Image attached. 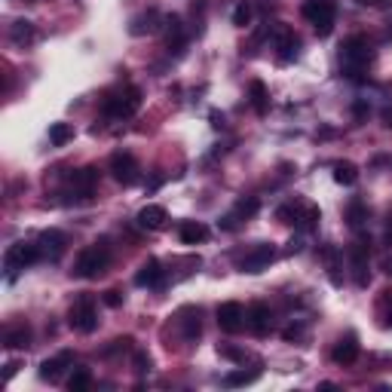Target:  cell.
I'll list each match as a JSON object with an SVG mask.
<instances>
[{
	"label": "cell",
	"mask_w": 392,
	"mask_h": 392,
	"mask_svg": "<svg viewBox=\"0 0 392 392\" xmlns=\"http://www.w3.org/2000/svg\"><path fill=\"white\" fill-rule=\"evenodd\" d=\"M162 282V270H160V261H153V257H147V261L138 267L135 273V285L138 288H153Z\"/></svg>",
	"instance_id": "cell-21"
},
{
	"label": "cell",
	"mask_w": 392,
	"mask_h": 392,
	"mask_svg": "<svg viewBox=\"0 0 392 392\" xmlns=\"http://www.w3.org/2000/svg\"><path fill=\"white\" fill-rule=\"evenodd\" d=\"M34 37H37V31H34L31 22L19 19V22H12L10 25V40L16 43V46H28V43H34Z\"/></svg>",
	"instance_id": "cell-25"
},
{
	"label": "cell",
	"mask_w": 392,
	"mask_h": 392,
	"mask_svg": "<svg viewBox=\"0 0 392 392\" xmlns=\"http://www.w3.org/2000/svg\"><path fill=\"white\" fill-rule=\"evenodd\" d=\"M178 325H181V337L187 343H196V337L203 334V322H199V307H184L178 313Z\"/></svg>",
	"instance_id": "cell-19"
},
{
	"label": "cell",
	"mask_w": 392,
	"mask_h": 392,
	"mask_svg": "<svg viewBox=\"0 0 392 392\" xmlns=\"http://www.w3.org/2000/svg\"><path fill=\"white\" fill-rule=\"evenodd\" d=\"M68 325L74 331H80V334H92L95 328H99V309H95V300L92 298H77L68 313Z\"/></svg>",
	"instance_id": "cell-6"
},
{
	"label": "cell",
	"mask_w": 392,
	"mask_h": 392,
	"mask_svg": "<svg viewBox=\"0 0 392 392\" xmlns=\"http://www.w3.org/2000/svg\"><path fill=\"white\" fill-rule=\"evenodd\" d=\"M383 120H386V126H392V110H386V114H383Z\"/></svg>",
	"instance_id": "cell-43"
},
{
	"label": "cell",
	"mask_w": 392,
	"mask_h": 392,
	"mask_svg": "<svg viewBox=\"0 0 392 392\" xmlns=\"http://www.w3.org/2000/svg\"><path fill=\"white\" fill-rule=\"evenodd\" d=\"M257 380V371H233L224 377V386H248Z\"/></svg>",
	"instance_id": "cell-33"
},
{
	"label": "cell",
	"mask_w": 392,
	"mask_h": 392,
	"mask_svg": "<svg viewBox=\"0 0 392 392\" xmlns=\"http://www.w3.org/2000/svg\"><path fill=\"white\" fill-rule=\"evenodd\" d=\"M380 325L383 328H392V288L380 294Z\"/></svg>",
	"instance_id": "cell-34"
},
{
	"label": "cell",
	"mask_w": 392,
	"mask_h": 392,
	"mask_svg": "<svg viewBox=\"0 0 392 392\" xmlns=\"http://www.w3.org/2000/svg\"><path fill=\"white\" fill-rule=\"evenodd\" d=\"M178 236L184 246H196V242H205L209 239V227L203 224V221H184L178 227Z\"/></svg>",
	"instance_id": "cell-24"
},
{
	"label": "cell",
	"mask_w": 392,
	"mask_h": 392,
	"mask_svg": "<svg viewBox=\"0 0 392 392\" xmlns=\"http://www.w3.org/2000/svg\"><path fill=\"white\" fill-rule=\"evenodd\" d=\"M246 325H248L251 331H255L257 337L270 334L273 313H270V307H267V303H251V307H248V313H246Z\"/></svg>",
	"instance_id": "cell-15"
},
{
	"label": "cell",
	"mask_w": 392,
	"mask_h": 392,
	"mask_svg": "<svg viewBox=\"0 0 392 392\" xmlns=\"http://www.w3.org/2000/svg\"><path fill=\"white\" fill-rule=\"evenodd\" d=\"M371 43L365 40L361 34H352L343 40V46H340V68L350 80H361V74L368 71V65H371Z\"/></svg>",
	"instance_id": "cell-1"
},
{
	"label": "cell",
	"mask_w": 392,
	"mask_h": 392,
	"mask_svg": "<svg viewBox=\"0 0 392 392\" xmlns=\"http://www.w3.org/2000/svg\"><path fill=\"white\" fill-rule=\"evenodd\" d=\"M352 114H356L359 120H365V117H368V105H365V101H356V108H352Z\"/></svg>",
	"instance_id": "cell-39"
},
{
	"label": "cell",
	"mask_w": 392,
	"mask_h": 392,
	"mask_svg": "<svg viewBox=\"0 0 392 392\" xmlns=\"http://www.w3.org/2000/svg\"><path fill=\"white\" fill-rule=\"evenodd\" d=\"M108 264H110V242L99 239V242H92V246H86L83 251H80L77 264H74V276L95 279L108 270Z\"/></svg>",
	"instance_id": "cell-2"
},
{
	"label": "cell",
	"mask_w": 392,
	"mask_h": 392,
	"mask_svg": "<svg viewBox=\"0 0 392 392\" xmlns=\"http://www.w3.org/2000/svg\"><path fill=\"white\" fill-rule=\"evenodd\" d=\"M303 19L316 28L319 37H328L331 31H334L337 0H307V3H303Z\"/></svg>",
	"instance_id": "cell-4"
},
{
	"label": "cell",
	"mask_w": 392,
	"mask_h": 392,
	"mask_svg": "<svg viewBox=\"0 0 392 392\" xmlns=\"http://www.w3.org/2000/svg\"><path fill=\"white\" fill-rule=\"evenodd\" d=\"M16 368H19V365H16V361H10V365H6V380H10V377H12V374H16Z\"/></svg>",
	"instance_id": "cell-42"
},
{
	"label": "cell",
	"mask_w": 392,
	"mask_h": 392,
	"mask_svg": "<svg viewBox=\"0 0 392 392\" xmlns=\"http://www.w3.org/2000/svg\"><path fill=\"white\" fill-rule=\"evenodd\" d=\"M356 3H361V6H383L386 0H356Z\"/></svg>",
	"instance_id": "cell-41"
},
{
	"label": "cell",
	"mask_w": 392,
	"mask_h": 392,
	"mask_svg": "<svg viewBox=\"0 0 392 392\" xmlns=\"http://www.w3.org/2000/svg\"><path fill=\"white\" fill-rule=\"evenodd\" d=\"M40 257H43L40 246H31V242H16V246L6 248V255H3V267H6V273H10V276H16L19 270L31 267V264H37Z\"/></svg>",
	"instance_id": "cell-7"
},
{
	"label": "cell",
	"mask_w": 392,
	"mask_h": 392,
	"mask_svg": "<svg viewBox=\"0 0 392 392\" xmlns=\"http://www.w3.org/2000/svg\"><path fill=\"white\" fill-rule=\"evenodd\" d=\"M273 46H276L279 62L288 65V62H294L298 53H300V37L294 34L288 25H273Z\"/></svg>",
	"instance_id": "cell-9"
},
{
	"label": "cell",
	"mask_w": 392,
	"mask_h": 392,
	"mask_svg": "<svg viewBox=\"0 0 392 392\" xmlns=\"http://www.w3.org/2000/svg\"><path fill=\"white\" fill-rule=\"evenodd\" d=\"M68 368H74V352H58L56 359H46L40 365V380H49V383L62 380V374Z\"/></svg>",
	"instance_id": "cell-18"
},
{
	"label": "cell",
	"mask_w": 392,
	"mask_h": 392,
	"mask_svg": "<svg viewBox=\"0 0 392 392\" xmlns=\"http://www.w3.org/2000/svg\"><path fill=\"white\" fill-rule=\"evenodd\" d=\"M218 325L221 331H227V334H239L242 328H246V307L236 300H227L218 307Z\"/></svg>",
	"instance_id": "cell-11"
},
{
	"label": "cell",
	"mask_w": 392,
	"mask_h": 392,
	"mask_svg": "<svg viewBox=\"0 0 392 392\" xmlns=\"http://www.w3.org/2000/svg\"><path fill=\"white\" fill-rule=\"evenodd\" d=\"M71 194L77 199H90L95 194V184H99V169L95 166H86V169H77L71 175Z\"/></svg>",
	"instance_id": "cell-13"
},
{
	"label": "cell",
	"mask_w": 392,
	"mask_h": 392,
	"mask_svg": "<svg viewBox=\"0 0 392 392\" xmlns=\"http://www.w3.org/2000/svg\"><path fill=\"white\" fill-rule=\"evenodd\" d=\"M162 25H166V19L160 16V10H147V12H138V16L129 22V34H135V37L157 34Z\"/></svg>",
	"instance_id": "cell-14"
},
{
	"label": "cell",
	"mask_w": 392,
	"mask_h": 392,
	"mask_svg": "<svg viewBox=\"0 0 392 392\" xmlns=\"http://www.w3.org/2000/svg\"><path fill=\"white\" fill-rule=\"evenodd\" d=\"M251 19H255V6H251V0H239L233 10V25L236 28H248Z\"/></svg>",
	"instance_id": "cell-30"
},
{
	"label": "cell",
	"mask_w": 392,
	"mask_h": 392,
	"mask_svg": "<svg viewBox=\"0 0 392 392\" xmlns=\"http://www.w3.org/2000/svg\"><path fill=\"white\" fill-rule=\"evenodd\" d=\"M3 346L6 350H28V346H31V328H28V325H12V328H6Z\"/></svg>",
	"instance_id": "cell-23"
},
{
	"label": "cell",
	"mask_w": 392,
	"mask_h": 392,
	"mask_svg": "<svg viewBox=\"0 0 392 392\" xmlns=\"http://www.w3.org/2000/svg\"><path fill=\"white\" fill-rule=\"evenodd\" d=\"M162 34H166V49L169 53H181L184 43H187V31H184L181 16H169L166 25H162Z\"/></svg>",
	"instance_id": "cell-17"
},
{
	"label": "cell",
	"mask_w": 392,
	"mask_h": 392,
	"mask_svg": "<svg viewBox=\"0 0 392 392\" xmlns=\"http://www.w3.org/2000/svg\"><path fill=\"white\" fill-rule=\"evenodd\" d=\"M322 257L325 264H328V279L331 285H343V276H340V251L334 246H325L322 248Z\"/></svg>",
	"instance_id": "cell-27"
},
{
	"label": "cell",
	"mask_w": 392,
	"mask_h": 392,
	"mask_svg": "<svg viewBox=\"0 0 392 392\" xmlns=\"http://www.w3.org/2000/svg\"><path fill=\"white\" fill-rule=\"evenodd\" d=\"M383 267H386V273H392V257H386V261H383Z\"/></svg>",
	"instance_id": "cell-44"
},
{
	"label": "cell",
	"mask_w": 392,
	"mask_h": 392,
	"mask_svg": "<svg viewBox=\"0 0 392 392\" xmlns=\"http://www.w3.org/2000/svg\"><path fill=\"white\" fill-rule=\"evenodd\" d=\"M92 386V374L86 371V368H77V371L71 374V380H68V389L71 392H83V389H90Z\"/></svg>",
	"instance_id": "cell-32"
},
{
	"label": "cell",
	"mask_w": 392,
	"mask_h": 392,
	"mask_svg": "<svg viewBox=\"0 0 392 392\" xmlns=\"http://www.w3.org/2000/svg\"><path fill=\"white\" fill-rule=\"evenodd\" d=\"M346 257H350L352 282H356L359 288H368V282H371V267H368V239L352 242L350 251H346Z\"/></svg>",
	"instance_id": "cell-8"
},
{
	"label": "cell",
	"mask_w": 392,
	"mask_h": 392,
	"mask_svg": "<svg viewBox=\"0 0 392 392\" xmlns=\"http://www.w3.org/2000/svg\"><path fill=\"white\" fill-rule=\"evenodd\" d=\"M105 303H108V307H120V303H123V294H120V291H108V294H105Z\"/></svg>",
	"instance_id": "cell-38"
},
{
	"label": "cell",
	"mask_w": 392,
	"mask_h": 392,
	"mask_svg": "<svg viewBox=\"0 0 392 392\" xmlns=\"http://www.w3.org/2000/svg\"><path fill=\"white\" fill-rule=\"evenodd\" d=\"M138 224H142L144 230H162V227L169 224V212L162 209V205H144V209L138 212Z\"/></svg>",
	"instance_id": "cell-20"
},
{
	"label": "cell",
	"mask_w": 392,
	"mask_h": 392,
	"mask_svg": "<svg viewBox=\"0 0 392 392\" xmlns=\"http://www.w3.org/2000/svg\"><path fill=\"white\" fill-rule=\"evenodd\" d=\"M135 371H138V374H147V371H151V356H147V352H135Z\"/></svg>",
	"instance_id": "cell-36"
},
{
	"label": "cell",
	"mask_w": 392,
	"mask_h": 392,
	"mask_svg": "<svg viewBox=\"0 0 392 392\" xmlns=\"http://www.w3.org/2000/svg\"><path fill=\"white\" fill-rule=\"evenodd\" d=\"M257 209H261V203H257V199L255 196H248V199H239V203H236V214H239V218L242 221H246V218H251V214H257Z\"/></svg>",
	"instance_id": "cell-35"
},
{
	"label": "cell",
	"mask_w": 392,
	"mask_h": 392,
	"mask_svg": "<svg viewBox=\"0 0 392 392\" xmlns=\"http://www.w3.org/2000/svg\"><path fill=\"white\" fill-rule=\"evenodd\" d=\"M74 138V126L71 123H53L49 126V142L56 147H65Z\"/></svg>",
	"instance_id": "cell-29"
},
{
	"label": "cell",
	"mask_w": 392,
	"mask_h": 392,
	"mask_svg": "<svg viewBox=\"0 0 392 392\" xmlns=\"http://www.w3.org/2000/svg\"><path fill=\"white\" fill-rule=\"evenodd\" d=\"M273 261H276V248H273L270 242H261V246H255L246 257H242L239 270L242 273H264V270H270Z\"/></svg>",
	"instance_id": "cell-12"
},
{
	"label": "cell",
	"mask_w": 392,
	"mask_h": 392,
	"mask_svg": "<svg viewBox=\"0 0 392 392\" xmlns=\"http://www.w3.org/2000/svg\"><path fill=\"white\" fill-rule=\"evenodd\" d=\"M212 126H218V129H221V126H224V114H218V110H212Z\"/></svg>",
	"instance_id": "cell-40"
},
{
	"label": "cell",
	"mask_w": 392,
	"mask_h": 392,
	"mask_svg": "<svg viewBox=\"0 0 392 392\" xmlns=\"http://www.w3.org/2000/svg\"><path fill=\"white\" fill-rule=\"evenodd\" d=\"M138 162H135V157L132 153H126V151H120V153H114L110 157V175H114L117 181L123 184V187H132V184L138 181Z\"/></svg>",
	"instance_id": "cell-10"
},
{
	"label": "cell",
	"mask_w": 392,
	"mask_h": 392,
	"mask_svg": "<svg viewBox=\"0 0 392 392\" xmlns=\"http://www.w3.org/2000/svg\"><path fill=\"white\" fill-rule=\"evenodd\" d=\"M334 181L343 184V187H352V184L359 181V169L352 166V162H346V160L334 162Z\"/></svg>",
	"instance_id": "cell-28"
},
{
	"label": "cell",
	"mask_w": 392,
	"mask_h": 392,
	"mask_svg": "<svg viewBox=\"0 0 392 392\" xmlns=\"http://www.w3.org/2000/svg\"><path fill=\"white\" fill-rule=\"evenodd\" d=\"M101 108H105V114L110 120H129V117H135L138 108H142V90H138V86H126V90L110 92Z\"/></svg>",
	"instance_id": "cell-3"
},
{
	"label": "cell",
	"mask_w": 392,
	"mask_h": 392,
	"mask_svg": "<svg viewBox=\"0 0 392 392\" xmlns=\"http://www.w3.org/2000/svg\"><path fill=\"white\" fill-rule=\"evenodd\" d=\"M221 356H227V359H233V361H246V352L233 350V346H224V350H221Z\"/></svg>",
	"instance_id": "cell-37"
},
{
	"label": "cell",
	"mask_w": 392,
	"mask_h": 392,
	"mask_svg": "<svg viewBox=\"0 0 392 392\" xmlns=\"http://www.w3.org/2000/svg\"><path fill=\"white\" fill-rule=\"evenodd\" d=\"M276 214H279V221H282V224H294L303 233L316 230V227H319V221H322V212L316 209V205H309V203H288Z\"/></svg>",
	"instance_id": "cell-5"
},
{
	"label": "cell",
	"mask_w": 392,
	"mask_h": 392,
	"mask_svg": "<svg viewBox=\"0 0 392 392\" xmlns=\"http://www.w3.org/2000/svg\"><path fill=\"white\" fill-rule=\"evenodd\" d=\"M346 221H350V227H361L368 221V209L361 199H352V203L346 205Z\"/></svg>",
	"instance_id": "cell-31"
},
{
	"label": "cell",
	"mask_w": 392,
	"mask_h": 392,
	"mask_svg": "<svg viewBox=\"0 0 392 392\" xmlns=\"http://www.w3.org/2000/svg\"><path fill=\"white\" fill-rule=\"evenodd\" d=\"M37 246H40L43 251V257L46 261H58V257L65 255V246H68V239H65V233H58V230H43L40 233V239H37Z\"/></svg>",
	"instance_id": "cell-16"
},
{
	"label": "cell",
	"mask_w": 392,
	"mask_h": 392,
	"mask_svg": "<svg viewBox=\"0 0 392 392\" xmlns=\"http://www.w3.org/2000/svg\"><path fill=\"white\" fill-rule=\"evenodd\" d=\"M331 359L337 361V365H352V361L359 359V340L356 334H346L340 343L334 346V352H331Z\"/></svg>",
	"instance_id": "cell-22"
},
{
	"label": "cell",
	"mask_w": 392,
	"mask_h": 392,
	"mask_svg": "<svg viewBox=\"0 0 392 392\" xmlns=\"http://www.w3.org/2000/svg\"><path fill=\"white\" fill-rule=\"evenodd\" d=\"M248 99H251V108H255V114H267L270 108V99H267V86L261 83V80H255V83L248 86Z\"/></svg>",
	"instance_id": "cell-26"
}]
</instances>
